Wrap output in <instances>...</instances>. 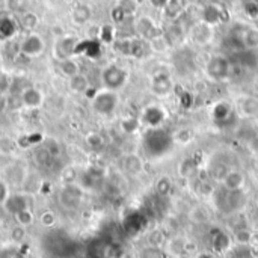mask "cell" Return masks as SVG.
Returning <instances> with one entry per match:
<instances>
[{
  "instance_id": "obj_1",
  "label": "cell",
  "mask_w": 258,
  "mask_h": 258,
  "mask_svg": "<svg viewBox=\"0 0 258 258\" xmlns=\"http://www.w3.org/2000/svg\"><path fill=\"white\" fill-rule=\"evenodd\" d=\"M119 103L118 94L112 89H103L98 91L95 94V97L92 98V107L97 113L100 115H110L116 110Z\"/></svg>"
},
{
  "instance_id": "obj_2",
  "label": "cell",
  "mask_w": 258,
  "mask_h": 258,
  "mask_svg": "<svg viewBox=\"0 0 258 258\" xmlns=\"http://www.w3.org/2000/svg\"><path fill=\"white\" fill-rule=\"evenodd\" d=\"M127 79H128V73L119 65H107L101 71V80L106 89L116 91L118 88L127 83Z\"/></svg>"
},
{
  "instance_id": "obj_3",
  "label": "cell",
  "mask_w": 258,
  "mask_h": 258,
  "mask_svg": "<svg viewBox=\"0 0 258 258\" xmlns=\"http://www.w3.org/2000/svg\"><path fill=\"white\" fill-rule=\"evenodd\" d=\"M45 48L44 38L36 32H29L20 44V53L26 57H36Z\"/></svg>"
},
{
  "instance_id": "obj_4",
  "label": "cell",
  "mask_w": 258,
  "mask_h": 258,
  "mask_svg": "<svg viewBox=\"0 0 258 258\" xmlns=\"http://www.w3.org/2000/svg\"><path fill=\"white\" fill-rule=\"evenodd\" d=\"M79 41L74 36L70 35H62L56 39L53 45V56L56 60H63L73 57V54L77 51Z\"/></svg>"
},
{
  "instance_id": "obj_5",
  "label": "cell",
  "mask_w": 258,
  "mask_h": 258,
  "mask_svg": "<svg viewBox=\"0 0 258 258\" xmlns=\"http://www.w3.org/2000/svg\"><path fill=\"white\" fill-rule=\"evenodd\" d=\"M207 76L213 80H224L231 73V63L225 56H213L206 67Z\"/></svg>"
},
{
  "instance_id": "obj_6",
  "label": "cell",
  "mask_w": 258,
  "mask_h": 258,
  "mask_svg": "<svg viewBox=\"0 0 258 258\" xmlns=\"http://www.w3.org/2000/svg\"><path fill=\"white\" fill-rule=\"evenodd\" d=\"M82 200H83V190L79 186H76L74 183L65 184L59 194L60 206L63 209H68V210H76L80 206Z\"/></svg>"
},
{
  "instance_id": "obj_7",
  "label": "cell",
  "mask_w": 258,
  "mask_h": 258,
  "mask_svg": "<svg viewBox=\"0 0 258 258\" xmlns=\"http://www.w3.org/2000/svg\"><path fill=\"white\" fill-rule=\"evenodd\" d=\"M20 100H21V106H24L27 109H36V107H41L44 104L45 97L38 88L29 86V88L23 89Z\"/></svg>"
},
{
  "instance_id": "obj_8",
  "label": "cell",
  "mask_w": 258,
  "mask_h": 258,
  "mask_svg": "<svg viewBox=\"0 0 258 258\" xmlns=\"http://www.w3.org/2000/svg\"><path fill=\"white\" fill-rule=\"evenodd\" d=\"M240 45L246 50H255L258 48V29L257 27H245L239 35H236Z\"/></svg>"
},
{
  "instance_id": "obj_9",
  "label": "cell",
  "mask_w": 258,
  "mask_h": 258,
  "mask_svg": "<svg viewBox=\"0 0 258 258\" xmlns=\"http://www.w3.org/2000/svg\"><path fill=\"white\" fill-rule=\"evenodd\" d=\"M212 38H213V26H210L204 21L197 24L192 29V39L200 45L209 44L212 41Z\"/></svg>"
},
{
  "instance_id": "obj_10",
  "label": "cell",
  "mask_w": 258,
  "mask_h": 258,
  "mask_svg": "<svg viewBox=\"0 0 258 258\" xmlns=\"http://www.w3.org/2000/svg\"><path fill=\"white\" fill-rule=\"evenodd\" d=\"M245 183H246L245 175L240 171L234 169L225 175V178L222 180V187H225L228 190H243Z\"/></svg>"
},
{
  "instance_id": "obj_11",
  "label": "cell",
  "mask_w": 258,
  "mask_h": 258,
  "mask_svg": "<svg viewBox=\"0 0 258 258\" xmlns=\"http://www.w3.org/2000/svg\"><path fill=\"white\" fill-rule=\"evenodd\" d=\"M3 207L8 213H11L12 216L18 212H21L23 209H27V200L21 195V194H12L8 195V198L3 203Z\"/></svg>"
},
{
  "instance_id": "obj_12",
  "label": "cell",
  "mask_w": 258,
  "mask_h": 258,
  "mask_svg": "<svg viewBox=\"0 0 258 258\" xmlns=\"http://www.w3.org/2000/svg\"><path fill=\"white\" fill-rule=\"evenodd\" d=\"M91 17H92V9L86 3H80V5L74 6L73 11H71V20L77 26L86 24L91 20Z\"/></svg>"
},
{
  "instance_id": "obj_13",
  "label": "cell",
  "mask_w": 258,
  "mask_h": 258,
  "mask_svg": "<svg viewBox=\"0 0 258 258\" xmlns=\"http://www.w3.org/2000/svg\"><path fill=\"white\" fill-rule=\"evenodd\" d=\"M239 110L246 118H255L258 116V97H243L239 103Z\"/></svg>"
},
{
  "instance_id": "obj_14",
  "label": "cell",
  "mask_w": 258,
  "mask_h": 258,
  "mask_svg": "<svg viewBox=\"0 0 258 258\" xmlns=\"http://www.w3.org/2000/svg\"><path fill=\"white\" fill-rule=\"evenodd\" d=\"M222 20H224V9L218 5H209L203 11V21L210 26H215L221 23Z\"/></svg>"
},
{
  "instance_id": "obj_15",
  "label": "cell",
  "mask_w": 258,
  "mask_h": 258,
  "mask_svg": "<svg viewBox=\"0 0 258 258\" xmlns=\"http://www.w3.org/2000/svg\"><path fill=\"white\" fill-rule=\"evenodd\" d=\"M57 70H59V73H60L63 77H67V79L80 74V65H79L77 60H74L73 57L63 59V60H57Z\"/></svg>"
},
{
  "instance_id": "obj_16",
  "label": "cell",
  "mask_w": 258,
  "mask_h": 258,
  "mask_svg": "<svg viewBox=\"0 0 258 258\" xmlns=\"http://www.w3.org/2000/svg\"><path fill=\"white\" fill-rule=\"evenodd\" d=\"M88 88H89V79L82 73L68 79V89L73 94H83L88 91Z\"/></svg>"
},
{
  "instance_id": "obj_17",
  "label": "cell",
  "mask_w": 258,
  "mask_h": 258,
  "mask_svg": "<svg viewBox=\"0 0 258 258\" xmlns=\"http://www.w3.org/2000/svg\"><path fill=\"white\" fill-rule=\"evenodd\" d=\"M136 29H138V32H139L142 36H145L148 41H150L151 38H154L156 35H159V30L156 29V26H154L153 21H151L150 18H147V17H142V18L138 20Z\"/></svg>"
},
{
  "instance_id": "obj_18",
  "label": "cell",
  "mask_w": 258,
  "mask_h": 258,
  "mask_svg": "<svg viewBox=\"0 0 258 258\" xmlns=\"http://www.w3.org/2000/svg\"><path fill=\"white\" fill-rule=\"evenodd\" d=\"M172 89V82L166 74H160L153 80V91L156 95H168Z\"/></svg>"
},
{
  "instance_id": "obj_19",
  "label": "cell",
  "mask_w": 258,
  "mask_h": 258,
  "mask_svg": "<svg viewBox=\"0 0 258 258\" xmlns=\"http://www.w3.org/2000/svg\"><path fill=\"white\" fill-rule=\"evenodd\" d=\"M122 166L127 172L130 174H139L144 169V163L141 160V157H138L136 154H128L122 159Z\"/></svg>"
},
{
  "instance_id": "obj_20",
  "label": "cell",
  "mask_w": 258,
  "mask_h": 258,
  "mask_svg": "<svg viewBox=\"0 0 258 258\" xmlns=\"http://www.w3.org/2000/svg\"><path fill=\"white\" fill-rule=\"evenodd\" d=\"M233 240L240 246H249V243L252 242V233L246 227L236 228L233 233Z\"/></svg>"
},
{
  "instance_id": "obj_21",
  "label": "cell",
  "mask_w": 258,
  "mask_h": 258,
  "mask_svg": "<svg viewBox=\"0 0 258 258\" xmlns=\"http://www.w3.org/2000/svg\"><path fill=\"white\" fill-rule=\"evenodd\" d=\"M20 24H21V27H23L24 30H27V32H35V29H36V26H38V17H36V14H33V12H30V11L23 12L21 17H20Z\"/></svg>"
},
{
  "instance_id": "obj_22",
  "label": "cell",
  "mask_w": 258,
  "mask_h": 258,
  "mask_svg": "<svg viewBox=\"0 0 258 258\" xmlns=\"http://www.w3.org/2000/svg\"><path fill=\"white\" fill-rule=\"evenodd\" d=\"M14 219H15L17 225L24 227V228L30 227V225L35 222V216H33V213H32V210H30L29 207H27V209H23V210L18 212V213H15V215H14Z\"/></svg>"
},
{
  "instance_id": "obj_23",
  "label": "cell",
  "mask_w": 258,
  "mask_h": 258,
  "mask_svg": "<svg viewBox=\"0 0 258 258\" xmlns=\"http://www.w3.org/2000/svg\"><path fill=\"white\" fill-rule=\"evenodd\" d=\"M15 141L11 136L2 135L0 136V156L6 157V156H12L15 153Z\"/></svg>"
},
{
  "instance_id": "obj_24",
  "label": "cell",
  "mask_w": 258,
  "mask_h": 258,
  "mask_svg": "<svg viewBox=\"0 0 258 258\" xmlns=\"http://www.w3.org/2000/svg\"><path fill=\"white\" fill-rule=\"evenodd\" d=\"M150 47L156 53H163V51H166L169 48V42H168L165 35L159 33V35H156L154 38L150 39Z\"/></svg>"
},
{
  "instance_id": "obj_25",
  "label": "cell",
  "mask_w": 258,
  "mask_h": 258,
  "mask_svg": "<svg viewBox=\"0 0 258 258\" xmlns=\"http://www.w3.org/2000/svg\"><path fill=\"white\" fill-rule=\"evenodd\" d=\"M85 141H86V145H88L91 150H100V148H103V145H104V139L101 138L100 133H95V132H91L89 135H86Z\"/></svg>"
},
{
  "instance_id": "obj_26",
  "label": "cell",
  "mask_w": 258,
  "mask_h": 258,
  "mask_svg": "<svg viewBox=\"0 0 258 258\" xmlns=\"http://www.w3.org/2000/svg\"><path fill=\"white\" fill-rule=\"evenodd\" d=\"M45 150H47V153L53 157V159H57L59 156H60V145H59V142L54 139V138H47L45 141H44V145H42Z\"/></svg>"
},
{
  "instance_id": "obj_27",
  "label": "cell",
  "mask_w": 258,
  "mask_h": 258,
  "mask_svg": "<svg viewBox=\"0 0 258 258\" xmlns=\"http://www.w3.org/2000/svg\"><path fill=\"white\" fill-rule=\"evenodd\" d=\"M57 222V216L53 210H45L39 215V224L45 228H51L54 227Z\"/></svg>"
},
{
  "instance_id": "obj_28",
  "label": "cell",
  "mask_w": 258,
  "mask_h": 258,
  "mask_svg": "<svg viewBox=\"0 0 258 258\" xmlns=\"http://www.w3.org/2000/svg\"><path fill=\"white\" fill-rule=\"evenodd\" d=\"M171 187H172V181H171V178L166 177V175L159 177V180L156 181V190H157L160 195H168L169 190H171Z\"/></svg>"
},
{
  "instance_id": "obj_29",
  "label": "cell",
  "mask_w": 258,
  "mask_h": 258,
  "mask_svg": "<svg viewBox=\"0 0 258 258\" xmlns=\"http://www.w3.org/2000/svg\"><path fill=\"white\" fill-rule=\"evenodd\" d=\"M242 8L249 18L258 17V0H242Z\"/></svg>"
},
{
  "instance_id": "obj_30",
  "label": "cell",
  "mask_w": 258,
  "mask_h": 258,
  "mask_svg": "<svg viewBox=\"0 0 258 258\" xmlns=\"http://www.w3.org/2000/svg\"><path fill=\"white\" fill-rule=\"evenodd\" d=\"M116 6L125 14V17L133 15L138 11V2L136 0H119Z\"/></svg>"
},
{
  "instance_id": "obj_31",
  "label": "cell",
  "mask_w": 258,
  "mask_h": 258,
  "mask_svg": "<svg viewBox=\"0 0 258 258\" xmlns=\"http://www.w3.org/2000/svg\"><path fill=\"white\" fill-rule=\"evenodd\" d=\"M165 9L169 14V17H175L177 14H180L184 9V0H169L168 5L165 6Z\"/></svg>"
},
{
  "instance_id": "obj_32",
  "label": "cell",
  "mask_w": 258,
  "mask_h": 258,
  "mask_svg": "<svg viewBox=\"0 0 258 258\" xmlns=\"http://www.w3.org/2000/svg\"><path fill=\"white\" fill-rule=\"evenodd\" d=\"M169 251H171V254H174L175 257H180V255L186 251V245H184L183 240L174 239V240L169 242Z\"/></svg>"
},
{
  "instance_id": "obj_33",
  "label": "cell",
  "mask_w": 258,
  "mask_h": 258,
  "mask_svg": "<svg viewBox=\"0 0 258 258\" xmlns=\"http://www.w3.org/2000/svg\"><path fill=\"white\" fill-rule=\"evenodd\" d=\"M35 160H36V163H39V165H47L48 162H51V160H54V159L47 153V150H45L44 147H41V148H38L36 153H35Z\"/></svg>"
},
{
  "instance_id": "obj_34",
  "label": "cell",
  "mask_w": 258,
  "mask_h": 258,
  "mask_svg": "<svg viewBox=\"0 0 258 258\" xmlns=\"http://www.w3.org/2000/svg\"><path fill=\"white\" fill-rule=\"evenodd\" d=\"M24 236H26V231H24V227H20V225H17V227H14L12 228V231H11V234H9V237L14 240V242H21L23 239H24Z\"/></svg>"
},
{
  "instance_id": "obj_35",
  "label": "cell",
  "mask_w": 258,
  "mask_h": 258,
  "mask_svg": "<svg viewBox=\"0 0 258 258\" xmlns=\"http://www.w3.org/2000/svg\"><path fill=\"white\" fill-rule=\"evenodd\" d=\"M233 257L234 258H254L252 254L249 252L248 246H240L237 245L236 249H233Z\"/></svg>"
},
{
  "instance_id": "obj_36",
  "label": "cell",
  "mask_w": 258,
  "mask_h": 258,
  "mask_svg": "<svg viewBox=\"0 0 258 258\" xmlns=\"http://www.w3.org/2000/svg\"><path fill=\"white\" fill-rule=\"evenodd\" d=\"M9 26H15V24L9 18H0V33L3 36H8V35H12L14 33V30L8 29Z\"/></svg>"
},
{
  "instance_id": "obj_37",
  "label": "cell",
  "mask_w": 258,
  "mask_h": 258,
  "mask_svg": "<svg viewBox=\"0 0 258 258\" xmlns=\"http://www.w3.org/2000/svg\"><path fill=\"white\" fill-rule=\"evenodd\" d=\"M8 190H6V186L3 184V183H0V204H3L5 203V200L8 198Z\"/></svg>"
},
{
  "instance_id": "obj_38",
  "label": "cell",
  "mask_w": 258,
  "mask_h": 258,
  "mask_svg": "<svg viewBox=\"0 0 258 258\" xmlns=\"http://www.w3.org/2000/svg\"><path fill=\"white\" fill-rule=\"evenodd\" d=\"M168 2H169V0H151V5H153L154 8H165V6L168 5Z\"/></svg>"
},
{
  "instance_id": "obj_39",
  "label": "cell",
  "mask_w": 258,
  "mask_h": 258,
  "mask_svg": "<svg viewBox=\"0 0 258 258\" xmlns=\"http://www.w3.org/2000/svg\"><path fill=\"white\" fill-rule=\"evenodd\" d=\"M197 258H215V255H213V254H210V252H201V254H200Z\"/></svg>"
},
{
  "instance_id": "obj_40",
  "label": "cell",
  "mask_w": 258,
  "mask_h": 258,
  "mask_svg": "<svg viewBox=\"0 0 258 258\" xmlns=\"http://www.w3.org/2000/svg\"><path fill=\"white\" fill-rule=\"evenodd\" d=\"M254 204H255V207L258 209V192L255 194V197H254Z\"/></svg>"
},
{
  "instance_id": "obj_41",
  "label": "cell",
  "mask_w": 258,
  "mask_h": 258,
  "mask_svg": "<svg viewBox=\"0 0 258 258\" xmlns=\"http://www.w3.org/2000/svg\"><path fill=\"white\" fill-rule=\"evenodd\" d=\"M0 183H2V175H0Z\"/></svg>"
}]
</instances>
